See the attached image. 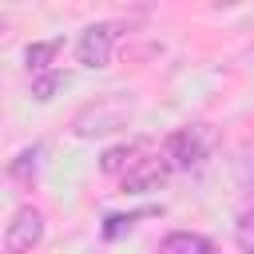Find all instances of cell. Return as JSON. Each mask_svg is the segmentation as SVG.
Wrapping results in <instances>:
<instances>
[{
  "instance_id": "obj_1",
  "label": "cell",
  "mask_w": 254,
  "mask_h": 254,
  "mask_svg": "<svg viewBox=\"0 0 254 254\" xmlns=\"http://www.w3.org/2000/svg\"><path fill=\"white\" fill-rule=\"evenodd\" d=\"M206 147H210V135H206V127H202V123H194V127H179V131L167 139L163 159H167L171 167H179V171H190V167H198V163H202Z\"/></svg>"
},
{
  "instance_id": "obj_2",
  "label": "cell",
  "mask_w": 254,
  "mask_h": 254,
  "mask_svg": "<svg viewBox=\"0 0 254 254\" xmlns=\"http://www.w3.org/2000/svg\"><path fill=\"white\" fill-rule=\"evenodd\" d=\"M44 238V214L32 210V206H20L4 230V250L8 254H28L36 242Z\"/></svg>"
},
{
  "instance_id": "obj_3",
  "label": "cell",
  "mask_w": 254,
  "mask_h": 254,
  "mask_svg": "<svg viewBox=\"0 0 254 254\" xmlns=\"http://www.w3.org/2000/svg\"><path fill=\"white\" fill-rule=\"evenodd\" d=\"M123 119H127V107L119 99H99V103H87L71 127L75 135H103V131H115Z\"/></svg>"
},
{
  "instance_id": "obj_4",
  "label": "cell",
  "mask_w": 254,
  "mask_h": 254,
  "mask_svg": "<svg viewBox=\"0 0 254 254\" xmlns=\"http://www.w3.org/2000/svg\"><path fill=\"white\" fill-rule=\"evenodd\" d=\"M111 44H115V24H87L79 44H75V56H79L83 67H107Z\"/></svg>"
},
{
  "instance_id": "obj_5",
  "label": "cell",
  "mask_w": 254,
  "mask_h": 254,
  "mask_svg": "<svg viewBox=\"0 0 254 254\" xmlns=\"http://www.w3.org/2000/svg\"><path fill=\"white\" fill-rule=\"evenodd\" d=\"M167 171H171V163H167V159L147 155L143 163H135V167L123 175V190H155V187L167 179Z\"/></svg>"
},
{
  "instance_id": "obj_6",
  "label": "cell",
  "mask_w": 254,
  "mask_h": 254,
  "mask_svg": "<svg viewBox=\"0 0 254 254\" xmlns=\"http://www.w3.org/2000/svg\"><path fill=\"white\" fill-rule=\"evenodd\" d=\"M143 151H147V143H119V147L103 151L99 171H103V175H119V179H123V175H127L135 163H143V159H147Z\"/></svg>"
},
{
  "instance_id": "obj_7",
  "label": "cell",
  "mask_w": 254,
  "mask_h": 254,
  "mask_svg": "<svg viewBox=\"0 0 254 254\" xmlns=\"http://www.w3.org/2000/svg\"><path fill=\"white\" fill-rule=\"evenodd\" d=\"M159 254H218L210 238L194 234V230H171L159 246Z\"/></svg>"
},
{
  "instance_id": "obj_8",
  "label": "cell",
  "mask_w": 254,
  "mask_h": 254,
  "mask_svg": "<svg viewBox=\"0 0 254 254\" xmlns=\"http://www.w3.org/2000/svg\"><path fill=\"white\" fill-rule=\"evenodd\" d=\"M64 48V40L56 36V40H44V44H28L24 48V60H28V67H32V75H44L48 67H52V60H56V52Z\"/></svg>"
},
{
  "instance_id": "obj_9",
  "label": "cell",
  "mask_w": 254,
  "mask_h": 254,
  "mask_svg": "<svg viewBox=\"0 0 254 254\" xmlns=\"http://www.w3.org/2000/svg\"><path fill=\"white\" fill-rule=\"evenodd\" d=\"M60 83H64V75H60V71H44V75H32V95H36V99H52Z\"/></svg>"
},
{
  "instance_id": "obj_10",
  "label": "cell",
  "mask_w": 254,
  "mask_h": 254,
  "mask_svg": "<svg viewBox=\"0 0 254 254\" xmlns=\"http://www.w3.org/2000/svg\"><path fill=\"white\" fill-rule=\"evenodd\" d=\"M234 242L242 246V254H254V210H246L234 226Z\"/></svg>"
},
{
  "instance_id": "obj_11",
  "label": "cell",
  "mask_w": 254,
  "mask_h": 254,
  "mask_svg": "<svg viewBox=\"0 0 254 254\" xmlns=\"http://www.w3.org/2000/svg\"><path fill=\"white\" fill-rule=\"evenodd\" d=\"M36 155H40L36 147H32V151H20V155H16V163H12L8 171H12L16 179H28V175H36Z\"/></svg>"
},
{
  "instance_id": "obj_12",
  "label": "cell",
  "mask_w": 254,
  "mask_h": 254,
  "mask_svg": "<svg viewBox=\"0 0 254 254\" xmlns=\"http://www.w3.org/2000/svg\"><path fill=\"white\" fill-rule=\"evenodd\" d=\"M135 218H139V214H107V222H103V238H119L123 230H131Z\"/></svg>"
}]
</instances>
